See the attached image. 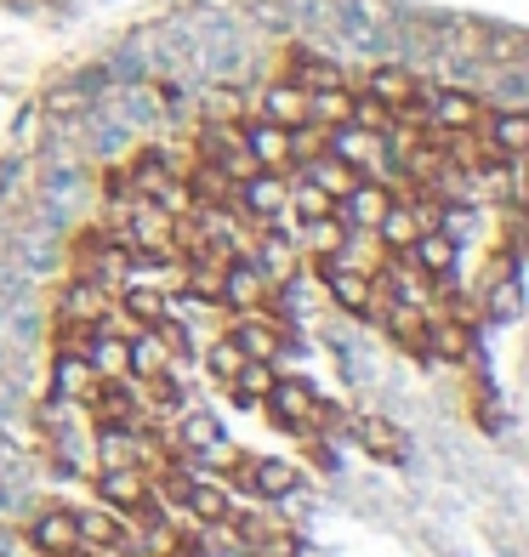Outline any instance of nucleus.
I'll return each instance as SVG.
<instances>
[{
    "label": "nucleus",
    "mask_w": 529,
    "mask_h": 557,
    "mask_svg": "<svg viewBox=\"0 0 529 557\" xmlns=\"http://www.w3.org/2000/svg\"><path fill=\"white\" fill-rule=\"evenodd\" d=\"M109 313H114V290L109 285H97V278H86V273H69L63 278L52 319L74 324V331H97V324H109Z\"/></svg>",
    "instance_id": "1"
},
{
    "label": "nucleus",
    "mask_w": 529,
    "mask_h": 557,
    "mask_svg": "<svg viewBox=\"0 0 529 557\" xmlns=\"http://www.w3.org/2000/svg\"><path fill=\"white\" fill-rule=\"evenodd\" d=\"M268 290H273V285L262 278V268L239 250V257L222 262V278H217V308H222V313H257L262 301H268Z\"/></svg>",
    "instance_id": "2"
},
{
    "label": "nucleus",
    "mask_w": 529,
    "mask_h": 557,
    "mask_svg": "<svg viewBox=\"0 0 529 557\" xmlns=\"http://www.w3.org/2000/svg\"><path fill=\"white\" fill-rule=\"evenodd\" d=\"M97 500L109 506V512L120 518H137L148 500H155V490H148V467L125 461V467H97Z\"/></svg>",
    "instance_id": "3"
},
{
    "label": "nucleus",
    "mask_w": 529,
    "mask_h": 557,
    "mask_svg": "<svg viewBox=\"0 0 529 557\" xmlns=\"http://www.w3.org/2000/svg\"><path fill=\"white\" fill-rule=\"evenodd\" d=\"M229 206H234L245 222L262 227L268 216L285 211V171H250V176H239L234 194H229Z\"/></svg>",
    "instance_id": "4"
},
{
    "label": "nucleus",
    "mask_w": 529,
    "mask_h": 557,
    "mask_svg": "<svg viewBox=\"0 0 529 557\" xmlns=\"http://www.w3.org/2000/svg\"><path fill=\"white\" fill-rule=\"evenodd\" d=\"M365 91L376 97V103H387L393 114H405L410 103H421V74L410 63H398V58H376L370 74H365Z\"/></svg>",
    "instance_id": "5"
},
{
    "label": "nucleus",
    "mask_w": 529,
    "mask_h": 557,
    "mask_svg": "<svg viewBox=\"0 0 529 557\" xmlns=\"http://www.w3.org/2000/svg\"><path fill=\"white\" fill-rule=\"evenodd\" d=\"M188 97L199 109V125H239L250 114V86L245 81H199Z\"/></svg>",
    "instance_id": "6"
},
{
    "label": "nucleus",
    "mask_w": 529,
    "mask_h": 557,
    "mask_svg": "<svg viewBox=\"0 0 529 557\" xmlns=\"http://www.w3.org/2000/svg\"><path fill=\"white\" fill-rule=\"evenodd\" d=\"M319 278H324V290H331L336 308H347V313H376V273L347 268L342 257H319Z\"/></svg>",
    "instance_id": "7"
},
{
    "label": "nucleus",
    "mask_w": 529,
    "mask_h": 557,
    "mask_svg": "<svg viewBox=\"0 0 529 557\" xmlns=\"http://www.w3.org/2000/svg\"><path fill=\"white\" fill-rule=\"evenodd\" d=\"M239 148L257 160V171H291V132L273 125V120H262V114L239 120Z\"/></svg>",
    "instance_id": "8"
},
{
    "label": "nucleus",
    "mask_w": 529,
    "mask_h": 557,
    "mask_svg": "<svg viewBox=\"0 0 529 557\" xmlns=\"http://www.w3.org/2000/svg\"><path fill=\"white\" fill-rule=\"evenodd\" d=\"M250 114H262V120H273V125L291 132V125L308 120V91H302L296 81H285V74H273L262 91H250Z\"/></svg>",
    "instance_id": "9"
},
{
    "label": "nucleus",
    "mask_w": 529,
    "mask_h": 557,
    "mask_svg": "<svg viewBox=\"0 0 529 557\" xmlns=\"http://www.w3.org/2000/svg\"><path fill=\"white\" fill-rule=\"evenodd\" d=\"M23 541H29V552H40V557H63V552L81 546V529H74L69 506H46V512L29 518V535Z\"/></svg>",
    "instance_id": "10"
},
{
    "label": "nucleus",
    "mask_w": 529,
    "mask_h": 557,
    "mask_svg": "<svg viewBox=\"0 0 529 557\" xmlns=\"http://www.w3.org/2000/svg\"><path fill=\"white\" fill-rule=\"evenodd\" d=\"M234 347L245 352V359H280V352H285V331H280V319H273V313H234Z\"/></svg>",
    "instance_id": "11"
},
{
    "label": "nucleus",
    "mask_w": 529,
    "mask_h": 557,
    "mask_svg": "<svg viewBox=\"0 0 529 557\" xmlns=\"http://www.w3.org/2000/svg\"><path fill=\"white\" fill-rule=\"evenodd\" d=\"M405 257H410V268H416L421 278H450V273H456L462 245L450 239L444 227H421V234L410 239V250H405Z\"/></svg>",
    "instance_id": "12"
},
{
    "label": "nucleus",
    "mask_w": 529,
    "mask_h": 557,
    "mask_svg": "<svg viewBox=\"0 0 529 557\" xmlns=\"http://www.w3.org/2000/svg\"><path fill=\"white\" fill-rule=\"evenodd\" d=\"M387 206H393V188L376 183V176H359V183L336 199V216H342L347 227H376Z\"/></svg>",
    "instance_id": "13"
},
{
    "label": "nucleus",
    "mask_w": 529,
    "mask_h": 557,
    "mask_svg": "<svg viewBox=\"0 0 529 557\" xmlns=\"http://www.w3.org/2000/svg\"><path fill=\"white\" fill-rule=\"evenodd\" d=\"M46 370H52V387H46L52 398L86 404V393L97 387V370L86 364V352H69V347H58V352H52V364H46Z\"/></svg>",
    "instance_id": "14"
},
{
    "label": "nucleus",
    "mask_w": 529,
    "mask_h": 557,
    "mask_svg": "<svg viewBox=\"0 0 529 557\" xmlns=\"http://www.w3.org/2000/svg\"><path fill=\"white\" fill-rule=\"evenodd\" d=\"M291 245H296V257H336V250L347 245V222L331 211V216H308V222H296V234H291Z\"/></svg>",
    "instance_id": "15"
},
{
    "label": "nucleus",
    "mask_w": 529,
    "mask_h": 557,
    "mask_svg": "<svg viewBox=\"0 0 529 557\" xmlns=\"http://www.w3.org/2000/svg\"><path fill=\"white\" fill-rule=\"evenodd\" d=\"M171 352L155 331H137L132 342H125V375H137V382H160V375H171Z\"/></svg>",
    "instance_id": "16"
},
{
    "label": "nucleus",
    "mask_w": 529,
    "mask_h": 557,
    "mask_svg": "<svg viewBox=\"0 0 529 557\" xmlns=\"http://www.w3.org/2000/svg\"><path fill=\"white\" fill-rule=\"evenodd\" d=\"M427 352H439L444 364H467L472 359V324L433 313V324H427Z\"/></svg>",
    "instance_id": "17"
},
{
    "label": "nucleus",
    "mask_w": 529,
    "mask_h": 557,
    "mask_svg": "<svg viewBox=\"0 0 529 557\" xmlns=\"http://www.w3.org/2000/svg\"><path fill=\"white\" fill-rule=\"evenodd\" d=\"M176 455H211L222 444V426L211 410H188V416H176V433H171Z\"/></svg>",
    "instance_id": "18"
},
{
    "label": "nucleus",
    "mask_w": 529,
    "mask_h": 557,
    "mask_svg": "<svg viewBox=\"0 0 529 557\" xmlns=\"http://www.w3.org/2000/svg\"><path fill=\"white\" fill-rule=\"evenodd\" d=\"M370 234L382 239V250H393V257H398V250H410V239L421 234V216H416V206H405V199H393V206L382 211V222H376Z\"/></svg>",
    "instance_id": "19"
},
{
    "label": "nucleus",
    "mask_w": 529,
    "mask_h": 557,
    "mask_svg": "<svg viewBox=\"0 0 529 557\" xmlns=\"http://www.w3.org/2000/svg\"><path fill=\"white\" fill-rule=\"evenodd\" d=\"M308 398H313V387H308V382H273V393H268L262 404H268V416L280 421V426L302 433V421H308Z\"/></svg>",
    "instance_id": "20"
},
{
    "label": "nucleus",
    "mask_w": 529,
    "mask_h": 557,
    "mask_svg": "<svg viewBox=\"0 0 529 557\" xmlns=\"http://www.w3.org/2000/svg\"><path fill=\"white\" fill-rule=\"evenodd\" d=\"M427 324H433V313H427L421 301H398L393 296V313H387L393 342H405L410 352H427Z\"/></svg>",
    "instance_id": "21"
},
{
    "label": "nucleus",
    "mask_w": 529,
    "mask_h": 557,
    "mask_svg": "<svg viewBox=\"0 0 529 557\" xmlns=\"http://www.w3.org/2000/svg\"><path fill=\"white\" fill-rule=\"evenodd\" d=\"M250 490L262 500H285L291 490H302V472L291 461H250Z\"/></svg>",
    "instance_id": "22"
},
{
    "label": "nucleus",
    "mask_w": 529,
    "mask_h": 557,
    "mask_svg": "<svg viewBox=\"0 0 529 557\" xmlns=\"http://www.w3.org/2000/svg\"><path fill=\"white\" fill-rule=\"evenodd\" d=\"M273 382H280V370H273V359H245L239 364V375H234V398L239 404H262L268 393H273Z\"/></svg>",
    "instance_id": "23"
},
{
    "label": "nucleus",
    "mask_w": 529,
    "mask_h": 557,
    "mask_svg": "<svg viewBox=\"0 0 529 557\" xmlns=\"http://www.w3.org/2000/svg\"><path fill=\"white\" fill-rule=\"evenodd\" d=\"M188 512H194V518H206V523L234 518V495H229V484H206V478H194V490H188Z\"/></svg>",
    "instance_id": "24"
},
{
    "label": "nucleus",
    "mask_w": 529,
    "mask_h": 557,
    "mask_svg": "<svg viewBox=\"0 0 529 557\" xmlns=\"http://www.w3.org/2000/svg\"><path fill=\"white\" fill-rule=\"evenodd\" d=\"M81 352H86V364H91L97 375H125V342L109 336V324H97Z\"/></svg>",
    "instance_id": "25"
},
{
    "label": "nucleus",
    "mask_w": 529,
    "mask_h": 557,
    "mask_svg": "<svg viewBox=\"0 0 529 557\" xmlns=\"http://www.w3.org/2000/svg\"><path fill=\"white\" fill-rule=\"evenodd\" d=\"M353 433H359V444H365L370 455H382V461L405 449V433H398L387 416H359V421H353Z\"/></svg>",
    "instance_id": "26"
},
{
    "label": "nucleus",
    "mask_w": 529,
    "mask_h": 557,
    "mask_svg": "<svg viewBox=\"0 0 529 557\" xmlns=\"http://www.w3.org/2000/svg\"><path fill=\"white\" fill-rule=\"evenodd\" d=\"M302 176H308L313 188H324L331 199H342V194H347L353 183H359V171H353V165H342V160H331V154L308 160V165H302Z\"/></svg>",
    "instance_id": "27"
},
{
    "label": "nucleus",
    "mask_w": 529,
    "mask_h": 557,
    "mask_svg": "<svg viewBox=\"0 0 529 557\" xmlns=\"http://www.w3.org/2000/svg\"><path fill=\"white\" fill-rule=\"evenodd\" d=\"M308 120H313V125H347V120H353V91H347V86L308 91Z\"/></svg>",
    "instance_id": "28"
},
{
    "label": "nucleus",
    "mask_w": 529,
    "mask_h": 557,
    "mask_svg": "<svg viewBox=\"0 0 529 557\" xmlns=\"http://www.w3.org/2000/svg\"><path fill=\"white\" fill-rule=\"evenodd\" d=\"M46 132H52V120L40 114V103H29L17 114V125H12V154H40V143H46Z\"/></svg>",
    "instance_id": "29"
},
{
    "label": "nucleus",
    "mask_w": 529,
    "mask_h": 557,
    "mask_svg": "<svg viewBox=\"0 0 529 557\" xmlns=\"http://www.w3.org/2000/svg\"><path fill=\"white\" fill-rule=\"evenodd\" d=\"M239 364H245V352L234 347V336H217V342L206 347V375H211V382L229 387L234 375H239Z\"/></svg>",
    "instance_id": "30"
},
{
    "label": "nucleus",
    "mask_w": 529,
    "mask_h": 557,
    "mask_svg": "<svg viewBox=\"0 0 529 557\" xmlns=\"http://www.w3.org/2000/svg\"><path fill=\"white\" fill-rule=\"evenodd\" d=\"M0 557H29V541H23L17 529H7V523H0Z\"/></svg>",
    "instance_id": "31"
},
{
    "label": "nucleus",
    "mask_w": 529,
    "mask_h": 557,
    "mask_svg": "<svg viewBox=\"0 0 529 557\" xmlns=\"http://www.w3.org/2000/svg\"><path fill=\"white\" fill-rule=\"evenodd\" d=\"M490 301H495V313H501V319H513V313H518V290H513V278H507V285H501Z\"/></svg>",
    "instance_id": "32"
}]
</instances>
